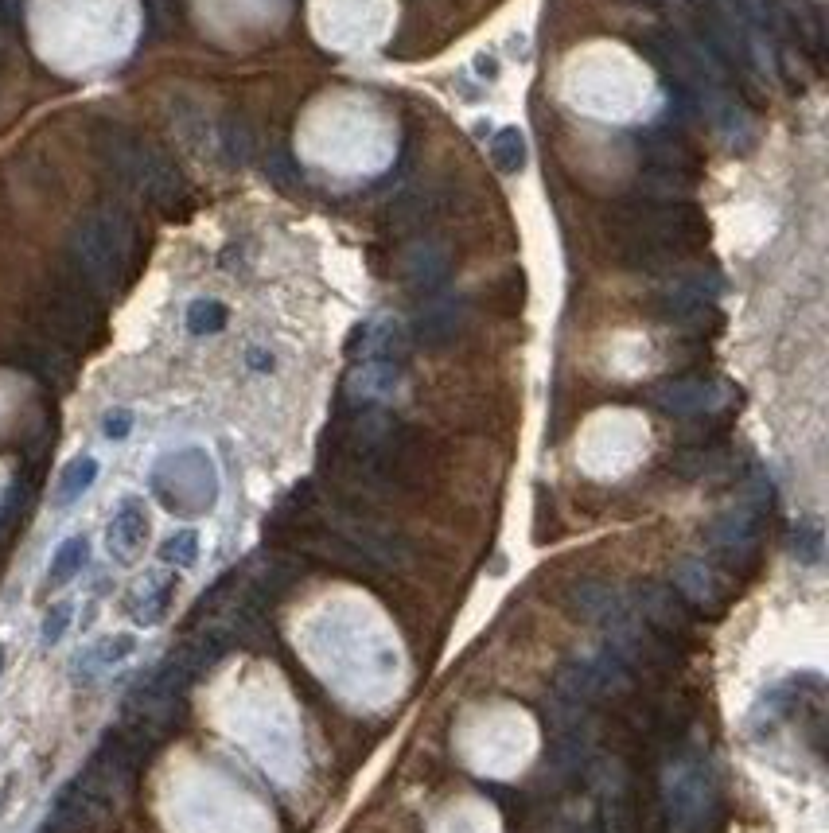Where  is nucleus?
Returning <instances> with one entry per match:
<instances>
[{"instance_id":"1","label":"nucleus","mask_w":829,"mask_h":833,"mask_svg":"<svg viewBox=\"0 0 829 833\" xmlns=\"http://www.w3.org/2000/svg\"><path fill=\"white\" fill-rule=\"evenodd\" d=\"M304 658L327 686L359 709L386 705L405 682V654L397 647V635L374 612H362V604L327 608L312 623Z\"/></svg>"},{"instance_id":"2","label":"nucleus","mask_w":829,"mask_h":833,"mask_svg":"<svg viewBox=\"0 0 829 833\" xmlns=\"http://www.w3.org/2000/svg\"><path fill=\"white\" fill-rule=\"evenodd\" d=\"M468 732L491 736V752H483L475 771H491V775H506L518 771L526 756L534 752V725L526 713L518 709H475L464 717Z\"/></svg>"},{"instance_id":"3","label":"nucleus","mask_w":829,"mask_h":833,"mask_svg":"<svg viewBox=\"0 0 829 833\" xmlns=\"http://www.w3.org/2000/svg\"><path fill=\"white\" fill-rule=\"evenodd\" d=\"M145 538H148L145 507H141L137 499L121 503L117 518H113V526H109V553H117V557H133V553L145 545Z\"/></svg>"},{"instance_id":"4","label":"nucleus","mask_w":829,"mask_h":833,"mask_svg":"<svg viewBox=\"0 0 829 833\" xmlns=\"http://www.w3.org/2000/svg\"><path fill=\"white\" fill-rule=\"evenodd\" d=\"M98 479V460L94 456H78V460H71L67 468H63V475H59V507H71L74 499H82L86 491H90V483Z\"/></svg>"},{"instance_id":"5","label":"nucleus","mask_w":829,"mask_h":833,"mask_svg":"<svg viewBox=\"0 0 829 833\" xmlns=\"http://www.w3.org/2000/svg\"><path fill=\"white\" fill-rule=\"evenodd\" d=\"M183 324H187L191 335H218L222 327L230 324V312H226V304H222V300L199 296V300H191V304H187Z\"/></svg>"},{"instance_id":"6","label":"nucleus","mask_w":829,"mask_h":833,"mask_svg":"<svg viewBox=\"0 0 829 833\" xmlns=\"http://www.w3.org/2000/svg\"><path fill=\"white\" fill-rule=\"evenodd\" d=\"M86 553H90L86 538H67V542L55 549V557H51L47 580H51V584H67V580H74L82 573V565H86Z\"/></svg>"},{"instance_id":"7","label":"nucleus","mask_w":829,"mask_h":833,"mask_svg":"<svg viewBox=\"0 0 829 833\" xmlns=\"http://www.w3.org/2000/svg\"><path fill=\"white\" fill-rule=\"evenodd\" d=\"M491 164H495L503 176L522 172V164H526V141H522V133H518V129H503V133H495V141H491Z\"/></svg>"},{"instance_id":"8","label":"nucleus","mask_w":829,"mask_h":833,"mask_svg":"<svg viewBox=\"0 0 829 833\" xmlns=\"http://www.w3.org/2000/svg\"><path fill=\"white\" fill-rule=\"evenodd\" d=\"M160 557L168 561V565H195L199 561V534L195 530H176L168 542L160 545Z\"/></svg>"},{"instance_id":"9","label":"nucleus","mask_w":829,"mask_h":833,"mask_svg":"<svg viewBox=\"0 0 829 833\" xmlns=\"http://www.w3.org/2000/svg\"><path fill=\"white\" fill-rule=\"evenodd\" d=\"M67 627H71V604H55V608L47 612V619H43L39 639H43V643H59V639L67 635Z\"/></svg>"},{"instance_id":"10","label":"nucleus","mask_w":829,"mask_h":833,"mask_svg":"<svg viewBox=\"0 0 829 833\" xmlns=\"http://www.w3.org/2000/svg\"><path fill=\"white\" fill-rule=\"evenodd\" d=\"M129 429H133V413H129V409H113V413H106L102 433H106L109 440H125Z\"/></svg>"},{"instance_id":"11","label":"nucleus","mask_w":829,"mask_h":833,"mask_svg":"<svg viewBox=\"0 0 829 833\" xmlns=\"http://www.w3.org/2000/svg\"><path fill=\"white\" fill-rule=\"evenodd\" d=\"M0 670H4V647H0Z\"/></svg>"}]
</instances>
